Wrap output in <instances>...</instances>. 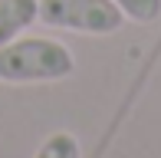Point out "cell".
Masks as SVG:
<instances>
[{"mask_svg":"<svg viewBox=\"0 0 161 158\" xmlns=\"http://www.w3.org/2000/svg\"><path fill=\"white\" fill-rule=\"evenodd\" d=\"M76 56L59 40L49 37H17L0 46V82L7 86H36L59 82L72 76Z\"/></svg>","mask_w":161,"mask_h":158,"instance_id":"6da1fadb","label":"cell"},{"mask_svg":"<svg viewBox=\"0 0 161 158\" xmlns=\"http://www.w3.org/2000/svg\"><path fill=\"white\" fill-rule=\"evenodd\" d=\"M36 23L79 37H112L125 26V13L112 0H40Z\"/></svg>","mask_w":161,"mask_h":158,"instance_id":"7a4b0ae2","label":"cell"},{"mask_svg":"<svg viewBox=\"0 0 161 158\" xmlns=\"http://www.w3.org/2000/svg\"><path fill=\"white\" fill-rule=\"evenodd\" d=\"M36 17H40V0H0V46L23 37L36 23Z\"/></svg>","mask_w":161,"mask_h":158,"instance_id":"3957f363","label":"cell"},{"mask_svg":"<svg viewBox=\"0 0 161 158\" xmlns=\"http://www.w3.org/2000/svg\"><path fill=\"white\" fill-rule=\"evenodd\" d=\"M33 158H82V145L72 132H53L40 142Z\"/></svg>","mask_w":161,"mask_h":158,"instance_id":"277c9868","label":"cell"},{"mask_svg":"<svg viewBox=\"0 0 161 158\" xmlns=\"http://www.w3.org/2000/svg\"><path fill=\"white\" fill-rule=\"evenodd\" d=\"M112 3L125 13V20L138 26H148L161 17V0H112Z\"/></svg>","mask_w":161,"mask_h":158,"instance_id":"5b68a950","label":"cell"}]
</instances>
